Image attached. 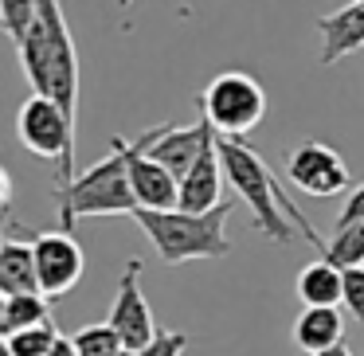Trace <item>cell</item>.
<instances>
[{
	"instance_id": "1",
	"label": "cell",
	"mask_w": 364,
	"mask_h": 356,
	"mask_svg": "<svg viewBox=\"0 0 364 356\" xmlns=\"http://www.w3.org/2000/svg\"><path fill=\"white\" fill-rule=\"evenodd\" d=\"M220 153H223V168H228V184L235 188V196L243 204H251L255 231H262L270 243H294V227H298L309 239V247L321 243V235L306 223L298 204L282 192L270 165L251 145H243L239 137H220Z\"/></svg>"
},
{
	"instance_id": "2",
	"label": "cell",
	"mask_w": 364,
	"mask_h": 356,
	"mask_svg": "<svg viewBox=\"0 0 364 356\" xmlns=\"http://www.w3.org/2000/svg\"><path fill=\"white\" fill-rule=\"evenodd\" d=\"M20 63L32 82V95L55 98L79 122V51L59 0H40L32 32L20 43Z\"/></svg>"
},
{
	"instance_id": "3",
	"label": "cell",
	"mask_w": 364,
	"mask_h": 356,
	"mask_svg": "<svg viewBox=\"0 0 364 356\" xmlns=\"http://www.w3.org/2000/svg\"><path fill=\"white\" fill-rule=\"evenodd\" d=\"M134 220L153 243V251L161 254V262H168V266L196 262V259H223L231 251L228 243L231 200H223L212 212H181V207L149 212V207H137Z\"/></svg>"
},
{
	"instance_id": "4",
	"label": "cell",
	"mask_w": 364,
	"mask_h": 356,
	"mask_svg": "<svg viewBox=\"0 0 364 356\" xmlns=\"http://www.w3.org/2000/svg\"><path fill=\"white\" fill-rule=\"evenodd\" d=\"M59 207H63V231H75V223L87 215H134L137 196L129 184V165L122 137H110V157L79 173L71 184H59Z\"/></svg>"
},
{
	"instance_id": "5",
	"label": "cell",
	"mask_w": 364,
	"mask_h": 356,
	"mask_svg": "<svg viewBox=\"0 0 364 356\" xmlns=\"http://www.w3.org/2000/svg\"><path fill=\"white\" fill-rule=\"evenodd\" d=\"M75 126L79 122L48 95H32L16 114V137L24 141V149L43 161H63V176H59L63 184L79 176V168H75Z\"/></svg>"
},
{
	"instance_id": "6",
	"label": "cell",
	"mask_w": 364,
	"mask_h": 356,
	"mask_svg": "<svg viewBox=\"0 0 364 356\" xmlns=\"http://www.w3.org/2000/svg\"><path fill=\"white\" fill-rule=\"evenodd\" d=\"M267 118V90L247 71H223L204 90V122L220 137H243Z\"/></svg>"
},
{
	"instance_id": "7",
	"label": "cell",
	"mask_w": 364,
	"mask_h": 356,
	"mask_svg": "<svg viewBox=\"0 0 364 356\" xmlns=\"http://www.w3.org/2000/svg\"><path fill=\"white\" fill-rule=\"evenodd\" d=\"M157 129H145L137 141H122L126 149V165H129V184H134L137 207H149V212H173L181 204V180L161 165L157 157L149 153Z\"/></svg>"
},
{
	"instance_id": "8",
	"label": "cell",
	"mask_w": 364,
	"mask_h": 356,
	"mask_svg": "<svg viewBox=\"0 0 364 356\" xmlns=\"http://www.w3.org/2000/svg\"><path fill=\"white\" fill-rule=\"evenodd\" d=\"M36 270H40V293L43 298H63L82 278V247L71 231H36L32 239Z\"/></svg>"
},
{
	"instance_id": "9",
	"label": "cell",
	"mask_w": 364,
	"mask_h": 356,
	"mask_svg": "<svg viewBox=\"0 0 364 356\" xmlns=\"http://www.w3.org/2000/svg\"><path fill=\"white\" fill-rule=\"evenodd\" d=\"M106 321L114 325V333L122 337L126 352H137L145 348L153 337H157V321H153V309H149V298L141 290V259H129L126 262V274L118 282V298L110 306V317Z\"/></svg>"
},
{
	"instance_id": "10",
	"label": "cell",
	"mask_w": 364,
	"mask_h": 356,
	"mask_svg": "<svg viewBox=\"0 0 364 356\" xmlns=\"http://www.w3.org/2000/svg\"><path fill=\"white\" fill-rule=\"evenodd\" d=\"M286 176L294 188L309 192V196H337L348 188V165L325 141H301L286 161Z\"/></svg>"
},
{
	"instance_id": "11",
	"label": "cell",
	"mask_w": 364,
	"mask_h": 356,
	"mask_svg": "<svg viewBox=\"0 0 364 356\" xmlns=\"http://www.w3.org/2000/svg\"><path fill=\"white\" fill-rule=\"evenodd\" d=\"M223 184H228V168H223L220 153V134L204 145L196 165L181 176V212H212L223 204Z\"/></svg>"
},
{
	"instance_id": "12",
	"label": "cell",
	"mask_w": 364,
	"mask_h": 356,
	"mask_svg": "<svg viewBox=\"0 0 364 356\" xmlns=\"http://www.w3.org/2000/svg\"><path fill=\"white\" fill-rule=\"evenodd\" d=\"M212 137H215V129L208 126V122H192V126H181V122H161L157 137H153V145H149V153L176 176V180H181V176L196 165V157L204 153V145L212 141Z\"/></svg>"
},
{
	"instance_id": "13",
	"label": "cell",
	"mask_w": 364,
	"mask_h": 356,
	"mask_svg": "<svg viewBox=\"0 0 364 356\" xmlns=\"http://www.w3.org/2000/svg\"><path fill=\"white\" fill-rule=\"evenodd\" d=\"M317 36H321V67L341 63L345 55L364 48V4H341V9L325 12L317 20Z\"/></svg>"
},
{
	"instance_id": "14",
	"label": "cell",
	"mask_w": 364,
	"mask_h": 356,
	"mask_svg": "<svg viewBox=\"0 0 364 356\" xmlns=\"http://www.w3.org/2000/svg\"><path fill=\"white\" fill-rule=\"evenodd\" d=\"M294 345L317 356L341 345V313L333 306H306L294 321Z\"/></svg>"
},
{
	"instance_id": "15",
	"label": "cell",
	"mask_w": 364,
	"mask_h": 356,
	"mask_svg": "<svg viewBox=\"0 0 364 356\" xmlns=\"http://www.w3.org/2000/svg\"><path fill=\"white\" fill-rule=\"evenodd\" d=\"M12 293H40V270H36L32 243H9L0 247V298Z\"/></svg>"
},
{
	"instance_id": "16",
	"label": "cell",
	"mask_w": 364,
	"mask_h": 356,
	"mask_svg": "<svg viewBox=\"0 0 364 356\" xmlns=\"http://www.w3.org/2000/svg\"><path fill=\"white\" fill-rule=\"evenodd\" d=\"M298 298L301 306H337V301H345V270L333 266L329 259L309 262L298 274Z\"/></svg>"
},
{
	"instance_id": "17",
	"label": "cell",
	"mask_w": 364,
	"mask_h": 356,
	"mask_svg": "<svg viewBox=\"0 0 364 356\" xmlns=\"http://www.w3.org/2000/svg\"><path fill=\"white\" fill-rule=\"evenodd\" d=\"M51 298L43 293H12V298L0 301V333L12 337V333H24L36 329V325H48L51 321Z\"/></svg>"
},
{
	"instance_id": "18",
	"label": "cell",
	"mask_w": 364,
	"mask_h": 356,
	"mask_svg": "<svg viewBox=\"0 0 364 356\" xmlns=\"http://www.w3.org/2000/svg\"><path fill=\"white\" fill-rule=\"evenodd\" d=\"M321 259H329L333 266H341V270L364 266V223H345V227H333V235L325 239Z\"/></svg>"
},
{
	"instance_id": "19",
	"label": "cell",
	"mask_w": 364,
	"mask_h": 356,
	"mask_svg": "<svg viewBox=\"0 0 364 356\" xmlns=\"http://www.w3.org/2000/svg\"><path fill=\"white\" fill-rule=\"evenodd\" d=\"M59 337L63 333L55 329V321L36 325V329H24V333H12V337H4V356H51Z\"/></svg>"
},
{
	"instance_id": "20",
	"label": "cell",
	"mask_w": 364,
	"mask_h": 356,
	"mask_svg": "<svg viewBox=\"0 0 364 356\" xmlns=\"http://www.w3.org/2000/svg\"><path fill=\"white\" fill-rule=\"evenodd\" d=\"M75 348H79V356H126V345H122V337L114 333L110 321L82 325L75 333Z\"/></svg>"
},
{
	"instance_id": "21",
	"label": "cell",
	"mask_w": 364,
	"mask_h": 356,
	"mask_svg": "<svg viewBox=\"0 0 364 356\" xmlns=\"http://www.w3.org/2000/svg\"><path fill=\"white\" fill-rule=\"evenodd\" d=\"M36 12H40V0H0V24H4V32H9V40L16 48L32 32Z\"/></svg>"
},
{
	"instance_id": "22",
	"label": "cell",
	"mask_w": 364,
	"mask_h": 356,
	"mask_svg": "<svg viewBox=\"0 0 364 356\" xmlns=\"http://www.w3.org/2000/svg\"><path fill=\"white\" fill-rule=\"evenodd\" d=\"M184 352H188V337L176 333V329H161L149 345L137 348V352H129V356H184Z\"/></svg>"
},
{
	"instance_id": "23",
	"label": "cell",
	"mask_w": 364,
	"mask_h": 356,
	"mask_svg": "<svg viewBox=\"0 0 364 356\" xmlns=\"http://www.w3.org/2000/svg\"><path fill=\"white\" fill-rule=\"evenodd\" d=\"M345 306L356 321H364V266L345 270Z\"/></svg>"
},
{
	"instance_id": "24",
	"label": "cell",
	"mask_w": 364,
	"mask_h": 356,
	"mask_svg": "<svg viewBox=\"0 0 364 356\" xmlns=\"http://www.w3.org/2000/svg\"><path fill=\"white\" fill-rule=\"evenodd\" d=\"M345 223H364V184H360V188H353V192H348L345 207H341L337 227H345Z\"/></svg>"
},
{
	"instance_id": "25",
	"label": "cell",
	"mask_w": 364,
	"mask_h": 356,
	"mask_svg": "<svg viewBox=\"0 0 364 356\" xmlns=\"http://www.w3.org/2000/svg\"><path fill=\"white\" fill-rule=\"evenodd\" d=\"M51 356H79V348H75V337H59L55 348H51Z\"/></svg>"
},
{
	"instance_id": "26",
	"label": "cell",
	"mask_w": 364,
	"mask_h": 356,
	"mask_svg": "<svg viewBox=\"0 0 364 356\" xmlns=\"http://www.w3.org/2000/svg\"><path fill=\"white\" fill-rule=\"evenodd\" d=\"M317 356H353V352H348L345 345H337V348H329V352H317Z\"/></svg>"
},
{
	"instance_id": "27",
	"label": "cell",
	"mask_w": 364,
	"mask_h": 356,
	"mask_svg": "<svg viewBox=\"0 0 364 356\" xmlns=\"http://www.w3.org/2000/svg\"><path fill=\"white\" fill-rule=\"evenodd\" d=\"M118 4H122V9H129V4H134V0H118Z\"/></svg>"
},
{
	"instance_id": "28",
	"label": "cell",
	"mask_w": 364,
	"mask_h": 356,
	"mask_svg": "<svg viewBox=\"0 0 364 356\" xmlns=\"http://www.w3.org/2000/svg\"><path fill=\"white\" fill-rule=\"evenodd\" d=\"M360 4H364V0H360Z\"/></svg>"
}]
</instances>
